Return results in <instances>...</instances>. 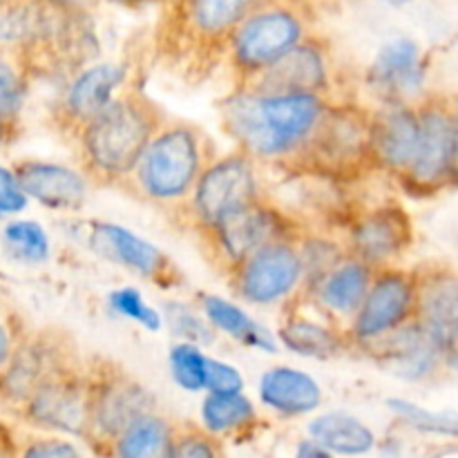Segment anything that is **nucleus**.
Here are the masks:
<instances>
[{
    "label": "nucleus",
    "instance_id": "23",
    "mask_svg": "<svg viewBox=\"0 0 458 458\" xmlns=\"http://www.w3.org/2000/svg\"><path fill=\"white\" fill-rule=\"evenodd\" d=\"M27 197L54 210H79L88 201L89 179L79 170L47 161H27L16 173Z\"/></svg>",
    "mask_w": 458,
    "mask_h": 458
},
{
    "label": "nucleus",
    "instance_id": "36",
    "mask_svg": "<svg viewBox=\"0 0 458 458\" xmlns=\"http://www.w3.org/2000/svg\"><path fill=\"white\" fill-rule=\"evenodd\" d=\"M206 392L215 396H231V394H244V378L237 367L228 362L208 358V374H206Z\"/></svg>",
    "mask_w": 458,
    "mask_h": 458
},
{
    "label": "nucleus",
    "instance_id": "32",
    "mask_svg": "<svg viewBox=\"0 0 458 458\" xmlns=\"http://www.w3.org/2000/svg\"><path fill=\"white\" fill-rule=\"evenodd\" d=\"M4 246L9 253L25 262H45L49 255V240L43 226L36 222H13L4 228Z\"/></svg>",
    "mask_w": 458,
    "mask_h": 458
},
{
    "label": "nucleus",
    "instance_id": "35",
    "mask_svg": "<svg viewBox=\"0 0 458 458\" xmlns=\"http://www.w3.org/2000/svg\"><path fill=\"white\" fill-rule=\"evenodd\" d=\"M170 458H228L222 441L197 425H177Z\"/></svg>",
    "mask_w": 458,
    "mask_h": 458
},
{
    "label": "nucleus",
    "instance_id": "21",
    "mask_svg": "<svg viewBox=\"0 0 458 458\" xmlns=\"http://www.w3.org/2000/svg\"><path fill=\"white\" fill-rule=\"evenodd\" d=\"M125 79L128 70L121 63H97L76 74L63 98V114L76 137L123 92Z\"/></svg>",
    "mask_w": 458,
    "mask_h": 458
},
{
    "label": "nucleus",
    "instance_id": "40",
    "mask_svg": "<svg viewBox=\"0 0 458 458\" xmlns=\"http://www.w3.org/2000/svg\"><path fill=\"white\" fill-rule=\"evenodd\" d=\"M43 3L65 16H85L89 9L97 7L98 0H43Z\"/></svg>",
    "mask_w": 458,
    "mask_h": 458
},
{
    "label": "nucleus",
    "instance_id": "6",
    "mask_svg": "<svg viewBox=\"0 0 458 458\" xmlns=\"http://www.w3.org/2000/svg\"><path fill=\"white\" fill-rule=\"evenodd\" d=\"M89 376V429L88 443L98 456L110 454L116 438L148 411L157 410L150 389L134 378L119 362L97 358L88 367Z\"/></svg>",
    "mask_w": 458,
    "mask_h": 458
},
{
    "label": "nucleus",
    "instance_id": "1",
    "mask_svg": "<svg viewBox=\"0 0 458 458\" xmlns=\"http://www.w3.org/2000/svg\"><path fill=\"white\" fill-rule=\"evenodd\" d=\"M334 98L233 89L219 101V121L237 150L282 165L302 150Z\"/></svg>",
    "mask_w": 458,
    "mask_h": 458
},
{
    "label": "nucleus",
    "instance_id": "43",
    "mask_svg": "<svg viewBox=\"0 0 458 458\" xmlns=\"http://www.w3.org/2000/svg\"><path fill=\"white\" fill-rule=\"evenodd\" d=\"M7 356H9V335L7 331H4V327L0 325V367L7 362Z\"/></svg>",
    "mask_w": 458,
    "mask_h": 458
},
{
    "label": "nucleus",
    "instance_id": "24",
    "mask_svg": "<svg viewBox=\"0 0 458 458\" xmlns=\"http://www.w3.org/2000/svg\"><path fill=\"white\" fill-rule=\"evenodd\" d=\"M259 401L282 419L311 414L322 405V387L313 376L295 367H271L259 378Z\"/></svg>",
    "mask_w": 458,
    "mask_h": 458
},
{
    "label": "nucleus",
    "instance_id": "4",
    "mask_svg": "<svg viewBox=\"0 0 458 458\" xmlns=\"http://www.w3.org/2000/svg\"><path fill=\"white\" fill-rule=\"evenodd\" d=\"M374 110L356 101H329L320 123L298 155L280 168L295 177L356 183L376 173L371 152Z\"/></svg>",
    "mask_w": 458,
    "mask_h": 458
},
{
    "label": "nucleus",
    "instance_id": "13",
    "mask_svg": "<svg viewBox=\"0 0 458 458\" xmlns=\"http://www.w3.org/2000/svg\"><path fill=\"white\" fill-rule=\"evenodd\" d=\"M414 244V224L398 204H383L358 213L344 235V250L376 271L394 267Z\"/></svg>",
    "mask_w": 458,
    "mask_h": 458
},
{
    "label": "nucleus",
    "instance_id": "3",
    "mask_svg": "<svg viewBox=\"0 0 458 458\" xmlns=\"http://www.w3.org/2000/svg\"><path fill=\"white\" fill-rule=\"evenodd\" d=\"M215 157L213 141L199 125L168 119L121 191L143 204L179 213Z\"/></svg>",
    "mask_w": 458,
    "mask_h": 458
},
{
    "label": "nucleus",
    "instance_id": "41",
    "mask_svg": "<svg viewBox=\"0 0 458 458\" xmlns=\"http://www.w3.org/2000/svg\"><path fill=\"white\" fill-rule=\"evenodd\" d=\"M293 458H335V456L331 454V452L322 450V447L316 445L313 441H304L300 443L298 452H295Z\"/></svg>",
    "mask_w": 458,
    "mask_h": 458
},
{
    "label": "nucleus",
    "instance_id": "9",
    "mask_svg": "<svg viewBox=\"0 0 458 458\" xmlns=\"http://www.w3.org/2000/svg\"><path fill=\"white\" fill-rule=\"evenodd\" d=\"M300 242H273L244 259L226 277L233 295L255 307L293 302L307 282V264Z\"/></svg>",
    "mask_w": 458,
    "mask_h": 458
},
{
    "label": "nucleus",
    "instance_id": "22",
    "mask_svg": "<svg viewBox=\"0 0 458 458\" xmlns=\"http://www.w3.org/2000/svg\"><path fill=\"white\" fill-rule=\"evenodd\" d=\"M259 7V0H183V30L195 47L228 49L240 22Z\"/></svg>",
    "mask_w": 458,
    "mask_h": 458
},
{
    "label": "nucleus",
    "instance_id": "2",
    "mask_svg": "<svg viewBox=\"0 0 458 458\" xmlns=\"http://www.w3.org/2000/svg\"><path fill=\"white\" fill-rule=\"evenodd\" d=\"M168 121L141 89L128 88L79 134L83 174L103 188H123L152 139Z\"/></svg>",
    "mask_w": 458,
    "mask_h": 458
},
{
    "label": "nucleus",
    "instance_id": "18",
    "mask_svg": "<svg viewBox=\"0 0 458 458\" xmlns=\"http://www.w3.org/2000/svg\"><path fill=\"white\" fill-rule=\"evenodd\" d=\"M423 58L414 40H389L369 67L371 92L380 106H411L423 92Z\"/></svg>",
    "mask_w": 458,
    "mask_h": 458
},
{
    "label": "nucleus",
    "instance_id": "14",
    "mask_svg": "<svg viewBox=\"0 0 458 458\" xmlns=\"http://www.w3.org/2000/svg\"><path fill=\"white\" fill-rule=\"evenodd\" d=\"M27 416L40 428L85 441L89 429L88 367H67L36 389L34 396L27 401Z\"/></svg>",
    "mask_w": 458,
    "mask_h": 458
},
{
    "label": "nucleus",
    "instance_id": "39",
    "mask_svg": "<svg viewBox=\"0 0 458 458\" xmlns=\"http://www.w3.org/2000/svg\"><path fill=\"white\" fill-rule=\"evenodd\" d=\"M22 88L7 63L0 61V112H13L21 106Z\"/></svg>",
    "mask_w": 458,
    "mask_h": 458
},
{
    "label": "nucleus",
    "instance_id": "12",
    "mask_svg": "<svg viewBox=\"0 0 458 458\" xmlns=\"http://www.w3.org/2000/svg\"><path fill=\"white\" fill-rule=\"evenodd\" d=\"M88 246L106 262L134 273L157 289H179L186 280L179 264L170 255L119 224H89Z\"/></svg>",
    "mask_w": 458,
    "mask_h": 458
},
{
    "label": "nucleus",
    "instance_id": "34",
    "mask_svg": "<svg viewBox=\"0 0 458 458\" xmlns=\"http://www.w3.org/2000/svg\"><path fill=\"white\" fill-rule=\"evenodd\" d=\"M110 307L116 316L128 318V320L137 322L143 329L148 331H159L164 327V313H159V309L150 307V304L143 300V295L139 293L132 286H123V289H116L110 293Z\"/></svg>",
    "mask_w": 458,
    "mask_h": 458
},
{
    "label": "nucleus",
    "instance_id": "11",
    "mask_svg": "<svg viewBox=\"0 0 458 458\" xmlns=\"http://www.w3.org/2000/svg\"><path fill=\"white\" fill-rule=\"evenodd\" d=\"M420 137L414 164L398 179L411 197H434L450 188L454 150V101L447 97H423L419 101Z\"/></svg>",
    "mask_w": 458,
    "mask_h": 458
},
{
    "label": "nucleus",
    "instance_id": "20",
    "mask_svg": "<svg viewBox=\"0 0 458 458\" xmlns=\"http://www.w3.org/2000/svg\"><path fill=\"white\" fill-rule=\"evenodd\" d=\"M374 276V267L347 253L327 276H322L311 289L302 291L300 295L311 298V302H316V307L327 318L334 322L344 320L349 327L369 293Z\"/></svg>",
    "mask_w": 458,
    "mask_h": 458
},
{
    "label": "nucleus",
    "instance_id": "29",
    "mask_svg": "<svg viewBox=\"0 0 458 458\" xmlns=\"http://www.w3.org/2000/svg\"><path fill=\"white\" fill-rule=\"evenodd\" d=\"M258 423V410L244 394H231V396L208 394L201 403V428L217 438L249 434Z\"/></svg>",
    "mask_w": 458,
    "mask_h": 458
},
{
    "label": "nucleus",
    "instance_id": "19",
    "mask_svg": "<svg viewBox=\"0 0 458 458\" xmlns=\"http://www.w3.org/2000/svg\"><path fill=\"white\" fill-rule=\"evenodd\" d=\"M360 352L371 356L380 369L403 380H425L437 374L438 367H445L438 344L416 320Z\"/></svg>",
    "mask_w": 458,
    "mask_h": 458
},
{
    "label": "nucleus",
    "instance_id": "28",
    "mask_svg": "<svg viewBox=\"0 0 458 458\" xmlns=\"http://www.w3.org/2000/svg\"><path fill=\"white\" fill-rule=\"evenodd\" d=\"M177 425L159 410L139 416L114 441L107 458H170Z\"/></svg>",
    "mask_w": 458,
    "mask_h": 458
},
{
    "label": "nucleus",
    "instance_id": "25",
    "mask_svg": "<svg viewBox=\"0 0 458 458\" xmlns=\"http://www.w3.org/2000/svg\"><path fill=\"white\" fill-rule=\"evenodd\" d=\"M277 340L286 352L313 358V360H334L356 349L349 338L347 327H340L334 320H316V318L293 311L282 320Z\"/></svg>",
    "mask_w": 458,
    "mask_h": 458
},
{
    "label": "nucleus",
    "instance_id": "46",
    "mask_svg": "<svg viewBox=\"0 0 458 458\" xmlns=\"http://www.w3.org/2000/svg\"><path fill=\"white\" fill-rule=\"evenodd\" d=\"M0 458H4V456H3V454H0Z\"/></svg>",
    "mask_w": 458,
    "mask_h": 458
},
{
    "label": "nucleus",
    "instance_id": "7",
    "mask_svg": "<svg viewBox=\"0 0 458 458\" xmlns=\"http://www.w3.org/2000/svg\"><path fill=\"white\" fill-rule=\"evenodd\" d=\"M302 40H307V27L298 12L284 4L255 7L240 22L226 49L235 89L249 88Z\"/></svg>",
    "mask_w": 458,
    "mask_h": 458
},
{
    "label": "nucleus",
    "instance_id": "33",
    "mask_svg": "<svg viewBox=\"0 0 458 458\" xmlns=\"http://www.w3.org/2000/svg\"><path fill=\"white\" fill-rule=\"evenodd\" d=\"M164 320L177 335L179 343H192V344H204L215 343V329L208 325L204 316L195 311L192 307L183 302H170L164 309Z\"/></svg>",
    "mask_w": 458,
    "mask_h": 458
},
{
    "label": "nucleus",
    "instance_id": "31",
    "mask_svg": "<svg viewBox=\"0 0 458 458\" xmlns=\"http://www.w3.org/2000/svg\"><path fill=\"white\" fill-rule=\"evenodd\" d=\"M170 374L174 385L188 394L206 392V374H208V356L199 344L174 343L168 356Z\"/></svg>",
    "mask_w": 458,
    "mask_h": 458
},
{
    "label": "nucleus",
    "instance_id": "10",
    "mask_svg": "<svg viewBox=\"0 0 458 458\" xmlns=\"http://www.w3.org/2000/svg\"><path fill=\"white\" fill-rule=\"evenodd\" d=\"M419 307V277L416 271L401 267L378 268L371 289L347 327L353 347L360 352L367 344L387 338L394 331L416 320Z\"/></svg>",
    "mask_w": 458,
    "mask_h": 458
},
{
    "label": "nucleus",
    "instance_id": "37",
    "mask_svg": "<svg viewBox=\"0 0 458 458\" xmlns=\"http://www.w3.org/2000/svg\"><path fill=\"white\" fill-rule=\"evenodd\" d=\"M27 206V195L16 174L0 168V215L21 213Z\"/></svg>",
    "mask_w": 458,
    "mask_h": 458
},
{
    "label": "nucleus",
    "instance_id": "27",
    "mask_svg": "<svg viewBox=\"0 0 458 458\" xmlns=\"http://www.w3.org/2000/svg\"><path fill=\"white\" fill-rule=\"evenodd\" d=\"M309 437L322 450L338 456H362L376 447L374 429L360 419L343 411L322 414L309 425Z\"/></svg>",
    "mask_w": 458,
    "mask_h": 458
},
{
    "label": "nucleus",
    "instance_id": "45",
    "mask_svg": "<svg viewBox=\"0 0 458 458\" xmlns=\"http://www.w3.org/2000/svg\"><path fill=\"white\" fill-rule=\"evenodd\" d=\"M385 3H392V4H403V3H410V0H385Z\"/></svg>",
    "mask_w": 458,
    "mask_h": 458
},
{
    "label": "nucleus",
    "instance_id": "38",
    "mask_svg": "<svg viewBox=\"0 0 458 458\" xmlns=\"http://www.w3.org/2000/svg\"><path fill=\"white\" fill-rule=\"evenodd\" d=\"M21 458H83L70 441L63 438H43L22 452Z\"/></svg>",
    "mask_w": 458,
    "mask_h": 458
},
{
    "label": "nucleus",
    "instance_id": "44",
    "mask_svg": "<svg viewBox=\"0 0 458 458\" xmlns=\"http://www.w3.org/2000/svg\"><path fill=\"white\" fill-rule=\"evenodd\" d=\"M114 4H123V7H137V4L148 3V0H110Z\"/></svg>",
    "mask_w": 458,
    "mask_h": 458
},
{
    "label": "nucleus",
    "instance_id": "15",
    "mask_svg": "<svg viewBox=\"0 0 458 458\" xmlns=\"http://www.w3.org/2000/svg\"><path fill=\"white\" fill-rule=\"evenodd\" d=\"M419 307L416 322L438 344L443 365L458 371V276L450 268H416Z\"/></svg>",
    "mask_w": 458,
    "mask_h": 458
},
{
    "label": "nucleus",
    "instance_id": "26",
    "mask_svg": "<svg viewBox=\"0 0 458 458\" xmlns=\"http://www.w3.org/2000/svg\"><path fill=\"white\" fill-rule=\"evenodd\" d=\"M201 316L208 320L219 334L228 335L235 343L250 349H262V352H277V338H273L267 327L259 325L255 318H250L240 304L222 298V295L201 293L199 295Z\"/></svg>",
    "mask_w": 458,
    "mask_h": 458
},
{
    "label": "nucleus",
    "instance_id": "5",
    "mask_svg": "<svg viewBox=\"0 0 458 458\" xmlns=\"http://www.w3.org/2000/svg\"><path fill=\"white\" fill-rule=\"evenodd\" d=\"M307 233L293 215L286 213L271 199L253 201L235 210L208 231L197 233L206 259L224 276H231L244 259L264 246L280 240H302Z\"/></svg>",
    "mask_w": 458,
    "mask_h": 458
},
{
    "label": "nucleus",
    "instance_id": "42",
    "mask_svg": "<svg viewBox=\"0 0 458 458\" xmlns=\"http://www.w3.org/2000/svg\"><path fill=\"white\" fill-rule=\"evenodd\" d=\"M450 186L458 188V101H454V150H452Z\"/></svg>",
    "mask_w": 458,
    "mask_h": 458
},
{
    "label": "nucleus",
    "instance_id": "16",
    "mask_svg": "<svg viewBox=\"0 0 458 458\" xmlns=\"http://www.w3.org/2000/svg\"><path fill=\"white\" fill-rule=\"evenodd\" d=\"M258 94H311L331 97V65L325 47L307 38L249 85Z\"/></svg>",
    "mask_w": 458,
    "mask_h": 458
},
{
    "label": "nucleus",
    "instance_id": "30",
    "mask_svg": "<svg viewBox=\"0 0 458 458\" xmlns=\"http://www.w3.org/2000/svg\"><path fill=\"white\" fill-rule=\"evenodd\" d=\"M387 407L411 429L423 434H434V437H450L458 438V411H432L416 403L403 401V398H392Z\"/></svg>",
    "mask_w": 458,
    "mask_h": 458
},
{
    "label": "nucleus",
    "instance_id": "17",
    "mask_svg": "<svg viewBox=\"0 0 458 458\" xmlns=\"http://www.w3.org/2000/svg\"><path fill=\"white\" fill-rule=\"evenodd\" d=\"M420 121L419 103L411 106H380L374 110L371 152L376 173L389 174L398 182L414 164L419 148Z\"/></svg>",
    "mask_w": 458,
    "mask_h": 458
},
{
    "label": "nucleus",
    "instance_id": "8",
    "mask_svg": "<svg viewBox=\"0 0 458 458\" xmlns=\"http://www.w3.org/2000/svg\"><path fill=\"white\" fill-rule=\"evenodd\" d=\"M258 179V161L244 150L215 157L197 182L191 199L179 210V219L192 233L208 231L235 210L262 199Z\"/></svg>",
    "mask_w": 458,
    "mask_h": 458
}]
</instances>
